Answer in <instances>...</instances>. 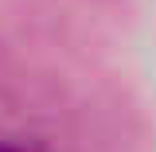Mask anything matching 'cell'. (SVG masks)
Returning a JSON list of instances; mask_svg holds the SVG:
<instances>
[{
	"label": "cell",
	"instance_id": "cell-1",
	"mask_svg": "<svg viewBox=\"0 0 156 152\" xmlns=\"http://www.w3.org/2000/svg\"><path fill=\"white\" fill-rule=\"evenodd\" d=\"M0 152H23V148H16V144H0Z\"/></svg>",
	"mask_w": 156,
	"mask_h": 152
}]
</instances>
